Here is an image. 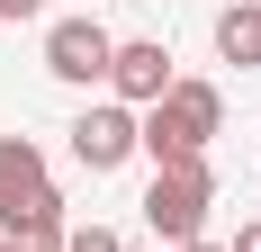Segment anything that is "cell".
<instances>
[{
    "instance_id": "3",
    "label": "cell",
    "mask_w": 261,
    "mask_h": 252,
    "mask_svg": "<svg viewBox=\"0 0 261 252\" xmlns=\"http://www.w3.org/2000/svg\"><path fill=\"white\" fill-rule=\"evenodd\" d=\"M45 216H63L45 153L27 144V135H0V225H9V234H27V225H45Z\"/></svg>"
},
{
    "instance_id": "9",
    "label": "cell",
    "mask_w": 261,
    "mask_h": 252,
    "mask_svg": "<svg viewBox=\"0 0 261 252\" xmlns=\"http://www.w3.org/2000/svg\"><path fill=\"white\" fill-rule=\"evenodd\" d=\"M63 252H126V234H117V225H72Z\"/></svg>"
},
{
    "instance_id": "13",
    "label": "cell",
    "mask_w": 261,
    "mask_h": 252,
    "mask_svg": "<svg viewBox=\"0 0 261 252\" xmlns=\"http://www.w3.org/2000/svg\"><path fill=\"white\" fill-rule=\"evenodd\" d=\"M117 9H126V0H117Z\"/></svg>"
},
{
    "instance_id": "5",
    "label": "cell",
    "mask_w": 261,
    "mask_h": 252,
    "mask_svg": "<svg viewBox=\"0 0 261 252\" xmlns=\"http://www.w3.org/2000/svg\"><path fill=\"white\" fill-rule=\"evenodd\" d=\"M171 81H180V72H171V45H162V36H117V54H108V99H117V108L144 117Z\"/></svg>"
},
{
    "instance_id": "14",
    "label": "cell",
    "mask_w": 261,
    "mask_h": 252,
    "mask_svg": "<svg viewBox=\"0 0 261 252\" xmlns=\"http://www.w3.org/2000/svg\"><path fill=\"white\" fill-rule=\"evenodd\" d=\"M0 252H9V243H0Z\"/></svg>"
},
{
    "instance_id": "6",
    "label": "cell",
    "mask_w": 261,
    "mask_h": 252,
    "mask_svg": "<svg viewBox=\"0 0 261 252\" xmlns=\"http://www.w3.org/2000/svg\"><path fill=\"white\" fill-rule=\"evenodd\" d=\"M63 135H72V162H81L90 180L117 171V162H135V108H117V99H90Z\"/></svg>"
},
{
    "instance_id": "2",
    "label": "cell",
    "mask_w": 261,
    "mask_h": 252,
    "mask_svg": "<svg viewBox=\"0 0 261 252\" xmlns=\"http://www.w3.org/2000/svg\"><path fill=\"white\" fill-rule=\"evenodd\" d=\"M135 207H144V225H153V243H162V252H189V243H207L216 171H207V162H180V171H153Z\"/></svg>"
},
{
    "instance_id": "11",
    "label": "cell",
    "mask_w": 261,
    "mask_h": 252,
    "mask_svg": "<svg viewBox=\"0 0 261 252\" xmlns=\"http://www.w3.org/2000/svg\"><path fill=\"white\" fill-rule=\"evenodd\" d=\"M36 9H45V0H0V18H36Z\"/></svg>"
},
{
    "instance_id": "4",
    "label": "cell",
    "mask_w": 261,
    "mask_h": 252,
    "mask_svg": "<svg viewBox=\"0 0 261 252\" xmlns=\"http://www.w3.org/2000/svg\"><path fill=\"white\" fill-rule=\"evenodd\" d=\"M108 54H117V36L99 18H54L45 27V72L63 90H108Z\"/></svg>"
},
{
    "instance_id": "10",
    "label": "cell",
    "mask_w": 261,
    "mask_h": 252,
    "mask_svg": "<svg viewBox=\"0 0 261 252\" xmlns=\"http://www.w3.org/2000/svg\"><path fill=\"white\" fill-rule=\"evenodd\" d=\"M225 252H261V216H252V225H234V243H225Z\"/></svg>"
},
{
    "instance_id": "1",
    "label": "cell",
    "mask_w": 261,
    "mask_h": 252,
    "mask_svg": "<svg viewBox=\"0 0 261 252\" xmlns=\"http://www.w3.org/2000/svg\"><path fill=\"white\" fill-rule=\"evenodd\" d=\"M216 126H225V99H216V81H171L144 117H135V153L153 162V171H180V162H207Z\"/></svg>"
},
{
    "instance_id": "7",
    "label": "cell",
    "mask_w": 261,
    "mask_h": 252,
    "mask_svg": "<svg viewBox=\"0 0 261 252\" xmlns=\"http://www.w3.org/2000/svg\"><path fill=\"white\" fill-rule=\"evenodd\" d=\"M216 54L234 72H261V0H225L216 9Z\"/></svg>"
},
{
    "instance_id": "8",
    "label": "cell",
    "mask_w": 261,
    "mask_h": 252,
    "mask_svg": "<svg viewBox=\"0 0 261 252\" xmlns=\"http://www.w3.org/2000/svg\"><path fill=\"white\" fill-rule=\"evenodd\" d=\"M63 234H72V225H63V216H45V225H27V234H9V252H63Z\"/></svg>"
},
{
    "instance_id": "12",
    "label": "cell",
    "mask_w": 261,
    "mask_h": 252,
    "mask_svg": "<svg viewBox=\"0 0 261 252\" xmlns=\"http://www.w3.org/2000/svg\"><path fill=\"white\" fill-rule=\"evenodd\" d=\"M189 252H225V243H189Z\"/></svg>"
}]
</instances>
